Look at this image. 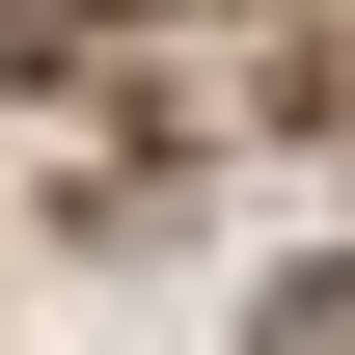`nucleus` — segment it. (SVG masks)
<instances>
[{
	"label": "nucleus",
	"instance_id": "f257e3e1",
	"mask_svg": "<svg viewBox=\"0 0 355 355\" xmlns=\"http://www.w3.org/2000/svg\"><path fill=\"white\" fill-rule=\"evenodd\" d=\"M83 28H110V0H0V55H83Z\"/></svg>",
	"mask_w": 355,
	"mask_h": 355
},
{
	"label": "nucleus",
	"instance_id": "f03ea898",
	"mask_svg": "<svg viewBox=\"0 0 355 355\" xmlns=\"http://www.w3.org/2000/svg\"><path fill=\"white\" fill-rule=\"evenodd\" d=\"M273 355H355V301H328V273H301V301H273Z\"/></svg>",
	"mask_w": 355,
	"mask_h": 355
}]
</instances>
